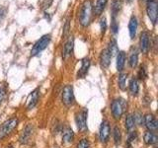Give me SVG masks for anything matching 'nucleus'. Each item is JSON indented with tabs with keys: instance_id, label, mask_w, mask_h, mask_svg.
Masks as SVG:
<instances>
[{
	"instance_id": "nucleus-7",
	"label": "nucleus",
	"mask_w": 158,
	"mask_h": 148,
	"mask_svg": "<svg viewBox=\"0 0 158 148\" xmlns=\"http://www.w3.org/2000/svg\"><path fill=\"white\" fill-rule=\"evenodd\" d=\"M146 12L153 25L157 22V0H147Z\"/></svg>"
},
{
	"instance_id": "nucleus-32",
	"label": "nucleus",
	"mask_w": 158,
	"mask_h": 148,
	"mask_svg": "<svg viewBox=\"0 0 158 148\" xmlns=\"http://www.w3.org/2000/svg\"><path fill=\"white\" fill-rule=\"evenodd\" d=\"M100 27H101V32L102 34L105 33L106 29H107V21H106V18L105 17H102L100 20Z\"/></svg>"
},
{
	"instance_id": "nucleus-4",
	"label": "nucleus",
	"mask_w": 158,
	"mask_h": 148,
	"mask_svg": "<svg viewBox=\"0 0 158 148\" xmlns=\"http://www.w3.org/2000/svg\"><path fill=\"white\" fill-rule=\"evenodd\" d=\"M126 106V103L122 99H116L111 104L112 115L115 120H120L123 113V108Z\"/></svg>"
},
{
	"instance_id": "nucleus-33",
	"label": "nucleus",
	"mask_w": 158,
	"mask_h": 148,
	"mask_svg": "<svg viewBox=\"0 0 158 148\" xmlns=\"http://www.w3.org/2000/svg\"><path fill=\"white\" fill-rule=\"evenodd\" d=\"M138 77H139V79H145L146 77V70H145V68L144 66H140L139 68V71H138Z\"/></svg>"
},
{
	"instance_id": "nucleus-11",
	"label": "nucleus",
	"mask_w": 158,
	"mask_h": 148,
	"mask_svg": "<svg viewBox=\"0 0 158 148\" xmlns=\"http://www.w3.org/2000/svg\"><path fill=\"white\" fill-rule=\"evenodd\" d=\"M144 123L149 131H155L158 128V121L155 116L152 113H147L144 117Z\"/></svg>"
},
{
	"instance_id": "nucleus-3",
	"label": "nucleus",
	"mask_w": 158,
	"mask_h": 148,
	"mask_svg": "<svg viewBox=\"0 0 158 148\" xmlns=\"http://www.w3.org/2000/svg\"><path fill=\"white\" fill-rule=\"evenodd\" d=\"M51 39H52L51 35H44V36H43L34 44V47L31 51L32 56H37V54H39L41 51H43L44 49H46L47 47L48 46V43H51Z\"/></svg>"
},
{
	"instance_id": "nucleus-15",
	"label": "nucleus",
	"mask_w": 158,
	"mask_h": 148,
	"mask_svg": "<svg viewBox=\"0 0 158 148\" xmlns=\"http://www.w3.org/2000/svg\"><path fill=\"white\" fill-rule=\"evenodd\" d=\"M89 67H90V60H89V58H87V57L83 58L81 67H80V69H79V71L77 73V78H83L84 76H85L87 74V72H88Z\"/></svg>"
},
{
	"instance_id": "nucleus-17",
	"label": "nucleus",
	"mask_w": 158,
	"mask_h": 148,
	"mask_svg": "<svg viewBox=\"0 0 158 148\" xmlns=\"http://www.w3.org/2000/svg\"><path fill=\"white\" fill-rule=\"evenodd\" d=\"M127 54L125 51H118L117 53V69L118 71H122L126 64Z\"/></svg>"
},
{
	"instance_id": "nucleus-9",
	"label": "nucleus",
	"mask_w": 158,
	"mask_h": 148,
	"mask_svg": "<svg viewBox=\"0 0 158 148\" xmlns=\"http://www.w3.org/2000/svg\"><path fill=\"white\" fill-rule=\"evenodd\" d=\"M33 131H34V128H33V125H27L26 126L24 127V130L21 133V135L19 137V142L20 144L22 145H25V144H28L30 139H31V137L33 135Z\"/></svg>"
},
{
	"instance_id": "nucleus-27",
	"label": "nucleus",
	"mask_w": 158,
	"mask_h": 148,
	"mask_svg": "<svg viewBox=\"0 0 158 148\" xmlns=\"http://www.w3.org/2000/svg\"><path fill=\"white\" fill-rule=\"evenodd\" d=\"M135 120H133V117L131 113H128L126 117V128L127 130H131L133 127H135Z\"/></svg>"
},
{
	"instance_id": "nucleus-6",
	"label": "nucleus",
	"mask_w": 158,
	"mask_h": 148,
	"mask_svg": "<svg viewBox=\"0 0 158 148\" xmlns=\"http://www.w3.org/2000/svg\"><path fill=\"white\" fill-rule=\"evenodd\" d=\"M61 100L65 107H70L74 103V93L73 87L71 85H66L63 88L61 94Z\"/></svg>"
},
{
	"instance_id": "nucleus-20",
	"label": "nucleus",
	"mask_w": 158,
	"mask_h": 148,
	"mask_svg": "<svg viewBox=\"0 0 158 148\" xmlns=\"http://www.w3.org/2000/svg\"><path fill=\"white\" fill-rule=\"evenodd\" d=\"M121 9H122V0H113L111 5L112 18H116Z\"/></svg>"
},
{
	"instance_id": "nucleus-18",
	"label": "nucleus",
	"mask_w": 158,
	"mask_h": 148,
	"mask_svg": "<svg viewBox=\"0 0 158 148\" xmlns=\"http://www.w3.org/2000/svg\"><path fill=\"white\" fill-rule=\"evenodd\" d=\"M74 139V132L70 127H65L62 133V142L63 143H71Z\"/></svg>"
},
{
	"instance_id": "nucleus-16",
	"label": "nucleus",
	"mask_w": 158,
	"mask_h": 148,
	"mask_svg": "<svg viewBox=\"0 0 158 148\" xmlns=\"http://www.w3.org/2000/svg\"><path fill=\"white\" fill-rule=\"evenodd\" d=\"M137 27H138V23H137V19L135 16H131L130 23H128V31H130V36L131 39H135L136 31H137Z\"/></svg>"
},
{
	"instance_id": "nucleus-35",
	"label": "nucleus",
	"mask_w": 158,
	"mask_h": 148,
	"mask_svg": "<svg viewBox=\"0 0 158 148\" xmlns=\"http://www.w3.org/2000/svg\"><path fill=\"white\" fill-rule=\"evenodd\" d=\"M128 1H131V0H128Z\"/></svg>"
},
{
	"instance_id": "nucleus-22",
	"label": "nucleus",
	"mask_w": 158,
	"mask_h": 148,
	"mask_svg": "<svg viewBox=\"0 0 158 148\" xmlns=\"http://www.w3.org/2000/svg\"><path fill=\"white\" fill-rule=\"evenodd\" d=\"M138 91H139V86H138V82L135 78H132L130 82V92L131 96H137Z\"/></svg>"
},
{
	"instance_id": "nucleus-24",
	"label": "nucleus",
	"mask_w": 158,
	"mask_h": 148,
	"mask_svg": "<svg viewBox=\"0 0 158 148\" xmlns=\"http://www.w3.org/2000/svg\"><path fill=\"white\" fill-rule=\"evenodd\" d=\"M137 61H138V53L136 51H132L130 56V59H128V63H130V66L131 68H135L137 65Z\"/></svg>"
},
{
	"instance_id": "nucleus-19",
	"label": "nucleus",
	"mask_w": 158,
	"mask_h": 148,
	"mask_svg": "<svg viewBox=\"0 0 158 148\" xmlns=\"http://www.w3.org/2000/svg\"><path fill=\"white\" fill-rule=\"evenodd\" d=\"M143 139H144V142L146 143L147 145H153L155 144L158 140V137L157 135L155 134L154 132L152 131H146L145 134H144V137H143Z\"/></svg>"
},
{
	"instance_id": "nucleus-13",
	"label": "nucleus",
	"mask_w": 158,
	"mask_h": 148,
	"mask_svg": "<svg viewBox=\"0 0 158 148\" xmlns=\"http://www.w3.org/2000/svg\"><path fill=\"white\" fill-rule=\"evenodd\" d=\"M112 56L110 51H108V48H105L103 49L101 51V54H100V62H101V66L103 68H108L109 65H110L111 63V60H112Z\"/></svg>"
},
{
	"instance_id": "nucleus-31",
	"label": "nucleus",
	"mask_w": 158,
	"mask_h": 148,
	"mask_svg": "<svg viewBox=\"0 0 158 148\" xmlns=\"http://www.w3.org/2000/svg\"><path fill=\"white\" fill-rule=\"evenodd\" d=\"M111 31L113 34H117L118 32V24L117 22L116 18H112V23H111Z\"/></svg>"
},
{
	"instance_id": "nucleus-25",
	"label": "nucleus",
	"mask_w": 158,
	"mask_h": 148,
	"mask_svg": "<svg viewBox=\"0 0 158 148\" xmlns=\"http://www.w3.org/2000/svg\"><path fill=\"white\" fill-rule=\"evenodd\" d=\"M114 141L117 145H118L122 141V132H121V130L118 126H115L114 127Z\"/></svg>"
},
{
	"instance_id": "nucleus-28",
	"label": "nucleus",
	"mask_w": 158,
	"mask_h": 148,
	"mask_svg": "<svg viewBox=\"0 0 158 148\" xmlns=\"http://www.w3.org/2000/svg\"><path fill=\"white\" fill-rule=\"evenodd\" d=\"M133 120H135V123L138 125H142L144 123V117L142 116V113L140 112H136L135 113V115L132 116Z\"/></svg>"
},
{
	"instance_id": "nucleus-2",
	"label": "nucleus",
	"mask_w": 158,
	"mask_h": 148,
	"mask_svg": "<svg viewBox=\"0 0 158 148\" xmlns=\"http://www.w3.org/2000/svg\"><path fill=\"white\" fill-rule=\"evenodd\" d=\"M18 118L16 117H11L7 120L6 121H4L1 125H0V140H2L3 138H5L7 135H9L15 128L18 125Z\"/></svg>"
},
{
	"instance_id": "nucleus-26",
	"label": "nucleus",
	"mask_w": 158,
	"mask_h": 148,
	"mask_svg": "<svg viewBox=\"0 0 158 148\" xmlns=\"http://www.w3.org/2000/svg\"><path fill=\"white\" fill-rule=\"evenodd\" d=\"M127 73H121L118 75V87H120L121 90H126L127 85H126V82H127Z\"/></svg>"
},
{
	"instance_id": "nucleus-8",
	"label": "nucleus",
	"mask_w": 158,
	"mask_h": 148,
	"mask_svg": "<svg viewBox=\"0 0 158 148\" xmlns=\"http://www.w3.org/2000/svg\"><path fill=\"white\" fill-rule=\"evenodd\" d=\"M110 131H111V127H110V123L108 121H103L100 126V130H99V138H100L101 142H107L109 137H110Z\"/></svg>"
},
{
	"instance_id": "nucleus-5",
	"label": "nucleus",
	"mask_w": 158,
	"mask_h": 148,
	"mask_svg": "<svg viewBox=\"0 0 158 148\" xmlns=\"http://www.w3.org/2000/svg\"><path fill=\"white\" fill-rule=\"evenodd\" d=\"M87 113L86 109H83L76 113L75 121L78 130L80 132H85L87 130Z\"/></svg>"
},
{
	"instance_id": "nucleus-12",
	"label": "nucleus",
	"mask_w": 158,
	"mask_h": 148,
	"mask_svg": "<svg viewBox=\"0 0 158 148\" xmlns=\"http://www.w3.org/2000/svg\"><path fill=\"white\" fill-rule=\"evenodd\" d=\"M39 98H40V90L36 89V90H34L32 92V94L29 96L27 100V110H32L33 108H35V106L38 104Z\"/></svg>"
},
{
	"instance_id": "nucleus-1",
	"label": "nucleus",
	"mask_w": 158,
	"mask_h": 148,
	"mask_svg": "<svg viewBox=\"0 0 158 148\" xmlns=\"http://www.w3.org/2000/svg\"><path fill=\"white\" fill-rule=\"evenodd\" d=\"M91 13H92V3L90 0H85L81 6L80 13H79V23L83 27L88 26L89 23H90Z\"/></svg>"
},
{
	"instance_id": "nucleus-34",
	"label": "nucleus",
	"mask_w": 158,
	"mask_h": 148,
	"mask_svg": "<svg viewBox=\"0 0 158 148\" xmlns=\"http://www.w3.org/2000/svg\"><path fill=\"white\" fill-rule=\"evenodd\" d=\"M5 97H6V90H5V88H0V104H1Z\"/></svg>"
},
{
	"instance_id": "nucleus-30",
	"label": "nucleus",
	"mask_w": 158,
	"mask_h": 148,
	"mask_svg": "<svg viewBox=\"0 0 158 148\" xmlns=\"http://www.w3.org/2000/svg\"><path fill=\"white\" fill-rule=\"evenodd\" d=\"M76 148H90V143H89V140L87 138H83L79 143L77 144V147Z\"/></svg>"
},
{
	"instance_id": "nucleus-14",
	"label": "nucleus",
	"mask_w": 158,
	"mask_h": 148,
	"mask_svg": "<svg viewBox=\"0 0 158 148\" xmlns=\"http://www.w3.org/2000/svg\"><path fill=\"white\" fill-rule=\"evenodd\" d=\"M73 47H74V39L72 37L69 38L68 41L64 44L63 47V51H62V57L63 59H67L69 56L72 54V51H73Z\"/></svg>"
},
{
	"instance_id": "nucleus-21",
	"label": "nucleus",
	"mask_w": 158,
	"mask_h": 148,
	"mask_svg": "<svg viewBox=\"0 0 158 148\" xmlns=\"http://www.w3.org/2000/svg\"><path fill=\"white\" fill-rule=\"evenodd\" d=\"M107 2L108 0H97V2L95 4V8H94V13L96 15H100L103 12V10L105 9Z\"/></svg>"
},
{
	"instance_id": "nucleus-29",
	"label": "nucleus",
	"mask_w": 158,
	"mask_h": 148,
	"mask_svg": "<svg viewBox=\"0 0 158 148\" xmlns=\"http://www.w3.org/2000/svg\"><path fill=\"white\" fill-rule=\"evenodd\" d=\"M137 138V133L136 131H131L130 132V135H128V139H127V145L128 146V148H131V143L135 141Z\"/></svg>"
},
{
	"instance_id": "nucleus-23",
	"label": "nucleus",
	"mask_w": 158,
	"mask_h": 148,
	"mask_svg": "<svg viewBox=\"0 0 158 148\" xmlns=\"http://www.w3.org/2000/svg\"><path fill=\"white\" fill-rule=\"evenodd\" d=\"M108 51H110L111 56H114L115 54H117L118 52V44H117V41L115 39H113L109 43V47H108Z\"/></svg>"
},
{
	"instance_id": "nucleus-10",
	"label": "nucleus",
	"mask_w": 158,
	"mask_h": 148,
	"mask_svg": "<svg viewBox=\"0 0 158 148\" xmlns=\"http://www.w3.org/2000/svg\"><path fill=\"white\" fill-rule=\"evenodd\" d=\"M150 47V37L147 32H142L139 38V48L143 53H146Z\"/></svg>"
}]
</instances>
